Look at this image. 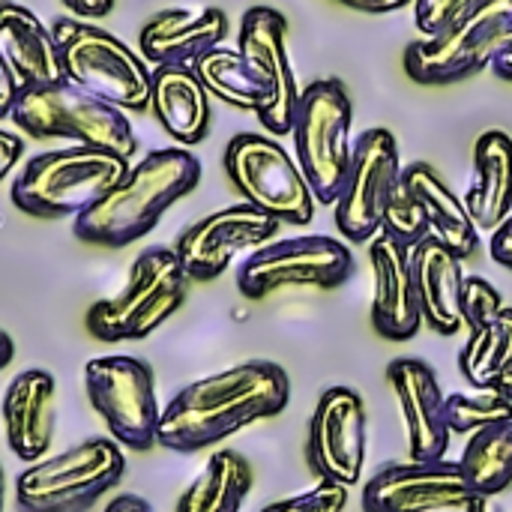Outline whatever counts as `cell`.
I'll list each match as a JSON object with an SVG mask.
<instances>
[{
    "label": "cell",
    "instance_id": "27",
    "mask_svg": "<svg viewBox=\"0 0 512 512\" xmlns=\"http://www.w3.org/2000/svg\"><path fill=\"white\" fill-rule=\"evenodd\" d=\"M192 72L204 84V90L234 108L261 114L270 102L267 81L255 72V66L228 45H216L192 63Z\"/></svg>",
    "mask_w": 512,
    "mask_h": 512
},
{
    "label": "cell",
    "instance_id": "31",
    "mask_svg": "<svg viewBox=\"0 0 512 512\" xmlns=\"http://www.w3.org/2000/svg\"><path fill=\"white\" fill-rule=\"evenodd\" d=\"M512 420V405L495 390L480 393H450L447 396V423L453 435H474L486 426Z\"/></svg>",
    "mask_w": 512,
    "mask_h": 512
},
{
    "label": "cell",
    "instance_id": "3",
    "mask_svg": "<svg viewBox=\"0 0 512 512\" xmlns=\"http://www.w3.org/2000/svg\"><path fill=\"white\" fill-rule=\"evenodd\" d=\"M126 171L129 159L108 150L81 144L48 150L24 162L12 183V204L36 219H75L102 201Z\"/></svg>",
    "mask_w": 512,
    "mask_h": 512
},
{
    "label": "cell",
    "instance_id": "42",
    "mask_svg": "<svg viewBox=\"0 0 512 512\" xmlns=\"http://www.w3.org/2000/svg\"><path fill=\"white\" fill-rule=\"evenodd\" d=\"M492 72L498 75V78H504V81H512V39L504 45V51L495 57V63H492Z\"/></svg>",
    "mask_w": 512,
    "mask_h": 512
},
{
    "label": "cell",
    "instance_id": "44",
    "mask_svg": "<svg viewBox=\"0 0 512 512\" xmlns=\"http://www.w3.org/2000/svg\"><path fill=\"white\" fill-rule=\"evenodd\" d=\"M495 393H501V396H504V399H507V402L512 405V366L507 369V372H504V375H501V378H498V384H495Z\"/></svg>",
    "mask_w": 512,
    "mask_h": 512
},
{
    "label": "cell",
    "instance_id": "33",
    "mask_svg": "<svg viewBox=\"0 0 512 512\" xmlns=\"http://www.w3.org/2000/svg\"><path fill=\"white\" fill-rule=\"evenodd\" d=\"M504 309L501 291L483 279V276H465V291H462V321L465 327L477 330L486 321H492Z\"/></svg>",
    "mask_w": 512,
    "mask_h": 512
},
{
    "label": "cell",
    "instance_id": "41",
    "mask_svg": "<svg viewBox=\"0 0 512 512\" xmlns=\"http://www.w3.org/2000/svg\"><path fill=\"white\" fill-rule=\"evenodd\" d=\"M102 512H153V507L138 495H117Z\"/></svg>",
    "mask_w": 512,
    "mask_h": 512
},
{
    "label": "cell",
    "instance_id": "7",
    "mask_svg": "<svg viewBox=\"0 0 512 512\" xmlns=\"http://www.w3.org/2000/svg\"><path fill=\"white\" fill-rule=\"evenodd\" d=\"M512 39V0H474L438 36L417 39L405 48L402 66L411 81L426 87L456 84L492 69Z\"/></svg>",
    "mask_w": 512,
    "mask_h": 512
},
{
    "label": "cell",
    "instance_id": "28",
    "mask_svg": "<svg viewBox=\"0 0 512 512\" xmlns=\"http://www.w3.org/2000/svg\"><path fill=\"white\" fill-rule=\"evenodd\" d=\"M252 492V468L234 450L210 456L195 483L180 495L177 512H240Z\"/></svg>",
    "mask_w": 512,
    "mask_h": 512
},
{
    "label": "cell",
    "instance_id": "20",
    "mask_svg": "<svg viewBox=\"0 0 512 512\" xmlns=\"http://www.w3.org/2000/svg\"><path fill=\"white\" fill-rule=\"evenodd\" d=\"M228 15L216 6H171L150 15L138 33L141 57L150 66H192L201 54L222 45Z\"/></svg>",
    "mask_w": 512,
    "mask_h": 512
},
{
    "label": "cell",
    "instance_id": "30",
    "mask_svg": "<svg viewBox=\"0 0 512 512\" xmlns=\"http://www.w3.org/2000/svg\"><path fill=\"white\" fill-rule=\"evenodd\" d=\"M512 366V309H501L492 321L471 330L459 351V372L474 390H495L498 378Z\"/></svg>",
    "mask_w": 512,
    "mask_h": 512
},
{
    "label": "cell",
    "instance_id": "5",
    "mask_svg": "<svg viewBox=\"0 0 512 512\" xmlns=\"http://www.w3.org/2000/svg\"><path fill=\"white\" fill-rule=\"evenodd\" d=\"M51 30L66 81L123 111L150 108L153 69L123 39L69 15L54 18Z\"/></svg>",
    "mask_w": 512,
    "mask_h": 512
},
{
    "label": "cell",
    "instance_id": "19",
    "mask_svg": "<svg viewBox=\"0 0 512 512\" xmlns=\"http://www.w3.org/2000/svg\"><path fill=\"white\" fill-rule=\"evenodd\" d=\"M372 267V327L387 342H411L423 327L420 300L411 279V249L378 234L369 240Z\"/></svg>",
    "mask_w": 512,
    "mask_h": 512
},
{
    "label": "cell",
    "instance_id": "35",
    "mask_svg": "<svg viewBox=\"0 0 512 512\" xmlns=\"http://www.w3.org/2000/svg\"><path fill=\"white\" fill-rule=\"evenodd\" d=\"M474 0H414V24L426 36H438L450 27Z\"/></svg>",
    "mask_w": 512,
    "mask_h": 512
},
{
    "label": "cell",
    "instance_id": "43",
    "mask_svg": "<svg viewBox=\"0 0 512 512\" xmlns=\"http://www.w3.org/2000/svg\"><path fill=\"white\" fill-rule=\"evenodd\" d=\"M12 357H15V342H12L9 333L0 330V369H6L12 363Z\"/></svg>",
    "mask_w": 512,
    "mask_h": 512
},
{
    "label": "cell",
    "instance_id": "39",
    "mask_svg": "<svg viewBox=\"0 0 512 512\" xmlns=\"http://www.w3.org/2000/svg\"><path fill=\"white\" fill-rule=\"evenodd\" d=\"M78 18H105L114 9V0H60Z\"/></svg>",
    "mask_w": 512,
    "mask_h": 512
},
{
    "label": "cell",
    "instance_id": "46",
    "mask_svg": "<svg viewBox=\"0 0 512 512\" xmlns=\"http://www.w3.org/2000/svg\"><path fill=\"white\" fill-rule=\"evenodd\" d=\"M0 512H3V471H0Z\"/></svg>",
    "mask_w": 512,
    "mask_h": 512
},
{
    "label": "cell",
    "instance_id": "24",
    "mask_svg": "<svg viewBox=\"0 0 512 512\" xmlns=\"http://www.w3.org/2000/svg\"><path fill=\"white\" fill-rule=\"evenodd\" d=\"M465 207L477 231L495 234L512 213V138L489 129L474 141V180Z\"/></svg>",
    "mask_w": 512,
    "mask_h": 512
},
{
    "label": "cell",
    "instance_id": "12",
    "mask_svg": "<svg viewBox=\"0 0 512 512\" xmlns=\"http://www.w3.org/2000/svg\"><path fill=\"white\" fill-rule=\"evenodd\" d=\"M354 273L351 249L324 234L270 240L237 270V288L249 300H264L279 288H339Z\"/></svg>",
    "mask_w": 512,
    "mask_h": 512
},
{
    "label": "cell",
    "instance_id": "6",
    "mask_svg": "<svg viewBox=\"0 0 512 512\" xmlns=\"http://www.w3.org/2000/svg\"><path fill=\"white\" fill-rule=\"evenodd\" d=\"M186 294L189 276L174 249L150 246L132 261L126 288L87 309V330L105 345L147 339L186 303Z\"/></svg>",
    "mask_w": 512,
    "mask_h": 512
},
{
    "label": "cell",
    "instance_id": "10",
    "mask_svg": "<svg viewBox=\"0 0 512 512\" xmlns=\"http://www.w3.org/2000/svg\"><path fill=\"white\" fill-rule=\"evenodd\" d=\"M225 174L246 204L273 216L282 225H309L315 216V195L291 159V153L273 138L258 132H240L225 147Z\"/></svg>",
    "mask_w": 512,
    "mask_h": 512
},
{
    "label": "cell",
    "instance_id": "40",
    "mask_svg": "<svg viewBox=\"0 0 512 512\" xmlns=\"http://www.w3.org/2000/svg\"><path fill=\"white\" fill-rule=\"evenodd\" d=\"M351 9H360V12H372V15H384V12H396V9H405L411 6L414 0H339Z\"/></svg>",
    "mask_w": 512,
    "mask_h": 512
},
{
    "label": "cell",
    "instance_id": "37",
    "mask_svg": "<svg viewBox=\"0 0 512 512\" xmlns=\"http://www.w3.org/2000/svg\"><path fill=\"white\" fill-rule=\"evenodd\" d=\"M489 252H492V258L501 264V267H507L512 270V213L510 219L492 234V240H489Z\"/></svg>",
    "mask_w": 512,
    "mask_h": 512
},
{
    "label": "cell",
    "instance_id": "8",
    "mask_svg": "<svg viewBox=\"0 0 512 512\" xmlns=\"http://www.w3.org/2000/svg\"><path fill=\"white\" fill-rule=\"evenodd\" d=\"M351 96L348 87L339 78H321L300 90L291 138L297 147V165L321 204H336L351 156Z\"/></svg>",
    "mask_w": 512,
    "mask_h": 512
},
{
    "label": "cell",
    "instance_id": "14",
    "mask_svg": "<svg viewBox=\"0 0 512 512\" xmlns=\"http://www.w3.org/2000/svg\"><path fill=\"white\" fill-rule=\"evenodd\" d=\"M282 222L252 204H231L189 225L174 246V255L189 282L219 279L240 252H255L279 234Z\"/></svg>",
    "mask_w": 512,
    "mask_h": 512
},
{
    "label": "cell",
    "instance_id": "32",
    "mask_svg": "<svg viewBox=\"0 0 512 512\" xmlns=\"http://www.w3.org/2000/svg\"><path fill=\"white\" fill-rule=\"evenodd\" d=\"M381 234L402 243L405 249H414L417 243H423L429 237V222L420 210V204L411 198V192L399 183V189L393 192L384 219H381Z\"/></svg>",
    "mask_w": 512,
    "mask_h": 512
},
{
    "label": "cell",
    "instance_id": "38",
    "mask_svg": "<svg viewBox=\"0 0 512 512\" xmlns=\"http://www.w3.org/2000/svg\"><path fill=\"white\" fill-rule=\"evenodd\" d=\"M21 153H24V141L18 135L6 132V129H0V180L18 165Z\"/></svg>",
    "mask_w": 512,
    "mask_h": 512
},
{
    "label": "cell",
    "instance_id": "15",
    "mask_svg": "<svg viewBox=\"0 0 512 512\" xmlns=\"http://www.w3.org/2000/svg\"><path fill=\"white\" fill-rule=\"evenodd\" d=\"M369 417L363 396L351 387H330L321 393L306 441L309 468L336 486H357L366 468Z\"/></svg>",
    "mask_w": 512,
    "mask_h": 512
},
{
    "label": "cell",
    "instance_id": "11",
    "mask_svg": "<svg viewBox=\"0 0 512 512\" xmlns=\"http://www.w3.org/2000/svg\"><path fill=\"white\" fill-rule=\"evenodd\" d=\"M84 390L90 408L120 447L147 453L156 444L162 408L153 369L144 360L129 354L93 357L84 366Z\"/></svg>",
    "mask_w": 512,
    "mask_h": 512
},
{
    "label": "cell",
    "instance_id": "17",
    "mask_svg": "<svg viewBox=\"0 0 512 512\" xmlns=\"http://www.w3.org/2000/svg\"><path fill=\"white\" fill-rule=\"evenodd\" d=\"M459 462H405L387 465L363 489V512H441L465 510L474 501Z\"/></svg>",
    "mask_w": 512,
    "mask_h": 512
},
{
    "label": "cell",
    "instance_id": "29",
    "mask_svg": "<svg viewBox=\"0 0 512 512\" xmlns=\"http://www.w3.org/2000/svg\"><path fill=\"white\" fill-rule=\"evenodd\" d=\"M459 468L477 498H495L512 486V420L474 432Z\"/></svg>",
    "mask_w": 512,
    "mask_h": 512
},
{
    "label": "cell",
    "instance_id": "34",
    "mask_svg": "<svg viewBox=\"0 0 512 512\" xmlns=\"http://www.w3.org/2000/svg\"><path fill=\"white\" fill-rule=\"evenodd\" d=\"M345 507H348V489L321 480L315 489L285 498V501H276V504H267L261 512H345Z\"/></svg>",
    "mask_w": 512,
    "mask_h": 512
},
{
    "label": "cell",
    "instance_id": "22",
    "mask_svg": "<svg viewBox=\"0 0 512 512\" xmlns=\"http://www.w3.org/2000/svg\"><path fill=\"white\" fill-rule=\"evenodd\" d=\"M411 279L420 300L423 324L441 336H456L462 321V291H465V258L450 252L435 237H426L411 249Z\"/></svg>",
    "mask_w": 512,
    "mask_h": 512
},
{
    "label": "cell",
    "instance_id": "26",
    "mask_svg": "<svg viewBox=\"0 0 512 512\" xmlns=\"http://www.w3.org/2000/svg\"><path fill=\"white\" fill-rule=\"evenodd\" d=\"M0 48L12 63L21 87L51 84L63 78L54 30L15 0H0Z\"/></svg>",
    "mask_w": 512,
    "mask_h": 512
},
{
    "label": "cell",
    "instance_id": "4",
    "mask_svg": "<svg viewBox=\"0 0 512 512\" xmlns=\"http://www.w3.org/2000/svg\"><path fill=\"white\" fill-rule=\"evenodd\" d=\"M12 120L30 138H63L81 147H96L132 159L138 153V135L123 108L81 90L60 78L51 84L24 87Z\"/></svg>",
    "mask_w": 512,
    "mask_h": 512
},
{
    "label": "cell",
    "instance_id": "16",
    "mask_svg": "<svg viewBox=\"0 0 512 512\" xmlns=\"http://www.w3.org/2000/svg\"><path fill=\"white\" fill-rule=\"evenodd\" d=\"M237 51L255 66V72L270 87V102L255 117L261 120V126L273 138L291 135L300 87H297V75H294V66L288 57V21H285V15L273 6L246 9L243 21H240Z\"/></svg>",
    "mask_w": 512,
    "mask_h": 512
},
{
    "label": "cell",
    "instance_id": "45",
    "mask_svg": "<svg viewBox=\"0 0 512 512\" xmlns=\"http://www.w3.org/2000/svg\"><path fill=\"white\" fill-rule=\"evenodd\" d=\"M462 512H501V510H498V507H492V501H489V498H474V501H471V504H468Z\"/></svg>",
    "mask_w": 512,
    "mask_h": 512
},
{
    "label": "cell",
    "instance_id": "21",
    "mask_svg": "<svg viewBox=\"0 0 512 512\" xmlns=\"http://www.w3.org/2000/svg\"><path fill=\"white\" fill-rule=\"evenodd\" d=\"M3 429L6 444L24 465L45 459L57 429V384L45 369L18 372L3 393Z\"/></svg>",
    "mask_w": 512,
    "mask_h": 512
},
{
    "label": "cell",
    "instance_id": "25",
    "mask_svg": "<svg viewBox=\"0 0 512 512\" xmlns=\"http://www.w3.org/2000/svg\"><path fill=\"white\" fill-rule=\"evenodd\" d=\"M150 111L183 147L204 141L210 132V93L192 66H153Z\"/></svg>",
    "mask_w": 512,
    "mask_h": 512
},
{
    "label": "cell",
    "instance_id": "13",
    "mask_svg": "<svg viewBox=\"0 0 512 512\" xmlns=\"http://www.w3.org/2000/svg\"><path fill=\"white\" fill-rule=\"evenodd\" d=\"M402 183L399 141L390 129H366L354 141L351 168L336 198V228L351 243H369L381 234L384 210Z\"/></svg>",
    "mask_w": 512,
    "mask_h": 512
},
{
    "label": "cell",
    "instance_id": "2",
    "mask_svg": "<svg viewBox=\"0 0 512 512\" xmlns=\"http://www.w3.org/2000/svg\"><path fill=\"white\" fill-rule=\"evenodd\" d=\"M201 183V162L186 147H162L129 165L126 177L90 210L75 216L72 231L81 243L123 249L150 234L165 210Z\"/></svg>",
    "mask_w": 512,
    "mask_h": 512
},
{
    "label": "cell",
    "instance_id": "36",
    "mask_svg": "<svg viewBox=\"0 0 512 512\" xmlns=\"http://www.w3.org/2000/svg\"><path fill=\"white\" fill-rule=\"evenodd\" d=\"M21 78L15 75L12 63L6 60L3 48H0V117H12V108L21 96Z\"/></svg>",
    "mask_w": 512,
    "mask_h": 512
},
{
    "label": "cell",
    "instance_id": "1",
    "mask_svg": "<svg viewBox=\"0 0 512 512\" xmlns=\"http://www.w3.org/2000/svg\"><path fill=\"white\" fill-rule=\"evenodd\" d=\"M291 399V381L279 363L249 360L186 384L159 417L156 444L171 453L207 450L252 423L276 417Z\"/></svg>",
    "mask_w": 512,
    "mask_h": 512
},
{
    "label": "cell",
    "instance_id": "23",
    "mask_svg": "<svg viewBox=\"0 0 512 512\" xmlns=\"http://www.w3.org/2000/svg\"><path fill=\"white\" fill-rule=\"evenodd\" d=\"M402 186L420 204V210L429 222V237L444 243L459 258H471L480 249V231H477L465 201L438 177V171L429 162L405 165Z\"/></svg>",
    "mask_w": 512,
    "mask_h": 512
},
{
    "label": "cell",
    "instance_id": "18",
    "mask_svg": "<svg viewBox=\"0 0 512 512\" xmlns=\"http://www.w3.org/2000/svg\"><path fill=\"white\" fill-rule=\"evenodd\" d=\"M387 381L396 393L405 420L411 459L414 462L447 459L453 432L447 423V396L432 366L417 357H399L387 366Z\"/></svg>",
    "mask_w": 512,
    "mask_h": 512
},
{
    "label": "cell",
    "instance_id": "9",
    "mask_svg": "<svg viewBox=\"0 0 512 512\" xmlns=\"http://www.w3.org/2000/svg\"><path fill=\"white\" fill-rule=\"evenodd\" d=\"M126 456L114 438H90L24 468L15 498L24 512H87L120 486Z\"/></svg>",
    "mask_w": 512,
    "mask_h": 512
}]
</instances>
